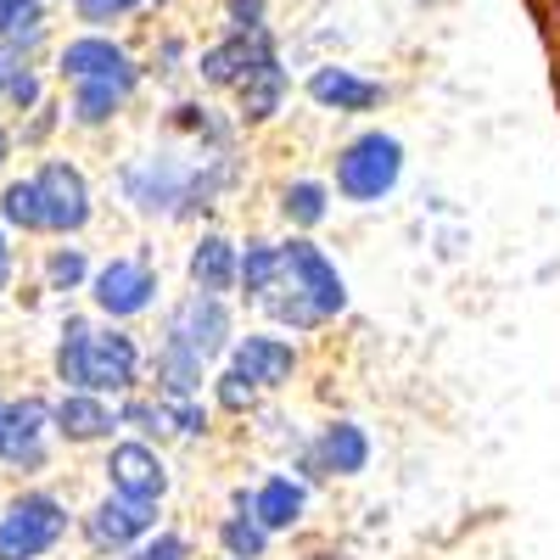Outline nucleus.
I'll use <instances>...</instances> for the list:
<instances>
[{
    "mask_svg": "<svg viewBox=\"0 0 560 560\" xmlns=\"http://www.w3.org/2000/svg\"><path fill=\"white\" fill-rule=\"evenodd\" d=\"M107 191L147 230H202L247 191V147L197 152L158 135L152 147H135L107 168Z\"/></svg>",
    "mask_w": 560,
    "mask_h": 560,
    "instance_id": "1",
    "label": "nucleus"
},
{
    "mask_svg": "<svg viewBox=\"0 0 560 560\" xmlns=\"http://www.w3.org/2000/svg\"><path fill=\"white\" fill-rule=\"evenodd\" d=\"M353 314V280L319 236H280V287L258 308V325H275L298 342H314Z\"/></svg>",
    "mask_w": 560,
    "mask_h": 560,
    "instance_id": "2",
    "label": "nucleus"
},
{
    "mask_svg": "<svg viewBox=\"0 0 560 560\" xmlns=\"http://www.w3.org/2000/svg\"><path fill=\"white\" fill-rule=\"evenodd\" d=\"M404 174H409V147L404 135L382 129V124H359L353 135H342L331 147V163H325V179L342 208H387L404 191Z\"/></svg>",
    "mask_w": 560,
    "mask_h": 560,
    "instance_id": "3",
    "label": "nucleus"
},
{
    "mask_svg": "<svg viewBox=\"0 0 560 560\" xmlns=\"http://www.w3.org/2000/svg\"><path fill=\"white\" fill-rule=\"evenodd\" d=\"M168 303V275H163V253L152 242H129L118 253H102L96 275H90V292L84 308L107 319V325H135L140 319H158Z\"/></svg>",
    "mask_w": 560,
    "mask_h": 560,
    "instance_id": "4",
    "label": "nucleus"
},
{
    "mask_svg": "<svg viewBox=\"0 0 560 560\" xmlns=\"http://www.w3.org/2000/svg\"><path fill=\"white\" fill-rule=\"evenodd\" d=\"M79 527V504L51 482H23L0 499V560H57Z\"/></svg>",
    "mask_w": 560,
    "mask_h": 560,
    "instance_id": "5",
    "label": "nucleus"
},
{
    "mask_svg": "<svg viewBox=\"0 0 560 560\" xmlns=\"http://www.w3.org/2000/svg\"><path fill=\"white\" fill-rule=\"evenodd\" d=\"M28 179L39 191V236L45 242H90L102 219V191L90 168L68 152H45L28 163Z\"/></svg>",
    "mask_w": 560,
    "mask_h": 560,
    "instance_id": "6",
    "label": "nucleus"
},
{
    "mask_svg": "<svg viewBox=\"0 0 560 560\" xmlns=\"http://www.w3.org/2000/svg\"><path fill=\"white\" fill-rule=\"evenodd\" d=\"M370 465H376V438H370L364 420H353V415H325V420H314V427H308L303 448L287 459V471H298V477L319 493V488H348V482H359Z\"/></svg>",
    "mask_w": 560,
    "mask_h": 560,
    "instance_id": "7",
    "label": "nucleus"
},
{
    "mask_svg": "<svg viewBox=\"0 0 560 560\" xmlns=\"http://www.w3.org/2000/svg\"><path fill=\"white\" fill-rule=\"evenodd\" d=\"M242 337V308L230 303V298H208V292H174L158 314V331L152 342H168V348H185V353H197L202 364H224L230 348H236Z\"/></svg>",
    "mask_w": 560,
    "mask_h": 560,
    "instance_id": "8",
    "label": "nucleus"
},
{
    "mask_svg": "<svg viewBox=\"0 0 560 560\" xmlns=\"http://www.w3.org/2000/svg\"><path fill=\"white\" fill-rule=\"evenodd\" d=\"M168 522L163 504H140V499H118V493H96L79 504V527H73V544L90 555V560H124L135 544H147L158 527Z\"/></svg>",
    "mask_w": 560,
    "mask_h": 560,
    "instance_id": "9",
    "label": "nucleus"
},
{
    "mask_svg": "<svg viewBox=\"0 0 560 560\" xmlns=\"http://www.w3.org/2000/svg\"><path fill=\"white\" fill-rule=\"evenodd\" d=\"M57 432H51V393L45 387H18L12 393V420H7V448H0V471L18 488L45 482L57 465Z\"/></svg>",
    "mask_w": 560,
    "mask_h": 560,
    "instance_id": "10",
    "label": "nucleus"
},
{
    "mask_svg": "<svg viewBox=\"0 0 560 560\" xmlns=\"http://www.w3.org/2000/svg\"><path fill=\"white\" fill-rule=\"evenodd\" d=\"M147 359L152 342L135 331V325H107L96 319L90 331V353H84V393H102V398H129L147 387Z\"/></svg>",
    "mask_w": 560,
    "mask_h": 560,
    "instance_id": "11",
    "label": "nucleus"
},
{
    "mask_svg": "<svg viewBox=\"0 0 560 560\" xmlns=\"http://www.w3.org/2000/svg\"><path fill=\"white\" fill-rule=\"evenodd\" d=\"M303 102L325 118H348V124H364V118H376L387 102H393V84L376 79V73H364L359 62H314L303 73Z\"/></svg>",
    "mask_w": 560,
    "mask_h": 560,
    "instance_id": "12",
    "label": "nucleus"
},
{
    "mask_svg": "<svg viewBox=\"0 0 560 560\" xmlns=\"http://www.w3.org/2000/svg\"><path fill=\"white\" fill-rule=\"evenodd\" d=\"M224 364H236L264 398H287V393L308 376V353H303V342L287 337V331H275V325H258V319L242 325V337H236V348H230Z\"/></svg>",
    "mask_w": 560,
    "mask_h": 560,
    "instance_id": "13",
    "label": "nucleus"
},
{
    "mask_svg": "<svg viewBox=\"0 0 560 560\" xmlns=\"http://www.w3.org/2000/svg\"><path fill=\"white\" fill-rule=\"evenodd\" d=\"M96 471H102V488H107V493H118V499H140V504H163V510H168L174 482H179L168 448L140 443V438H118V443H107L102 459H96Z\"/></svg>",
    "mask_w": 560,
    "mask_h": 560,
    "instance_id": "14",
    "label": "nucleus"
},
{
    "mask_svg": "<svg viewBox=\"0 0 560 560\" xmlns=\"http://www.w3.org/2000/svg\"><path fill=\"white\" fill-rule=\"evenodd\" d=\"M269 57H280V34L275 28H264V34H213L197 51V62H191V79L202 84V96L230 102L247 84V73L264 68Z\"/></svg>",
    "mask_w": 560,
    "mask_h": 560,
    "instance_id": "15",
    "label": "nucleus"
},
{
    "mask_svg": "<svg viewBox=\"0 0 560 560\" xmlns=\"http://www.w3.org/2000/svg\"><path fill=\"white\" fill-rule=\"evenodd\" d=\"M140 90H147V62L129 68V73H113V79L68 84V90H62L68 129H79V135H107V129H118L124 113L140 102Z\"/></svg>",
    "mask_w": 560,
    "mask_h": 560,
    "instance_id": "16",
    "label": "nucleus"
},
{
    "mask_svg": "<svg viewBox=\"0 0 560 560\" xmlns=\"http://www.w3.org/2000/svg\"><path fill=\"white\" fill-rule=\"evenodd\" d=\"M163 140H179L197 152H242V124L224 102L197 90V96H174L163 107Z\"/></svg>",
    "mask_w": 560,
    "mask_h": 560,
    "instance_id": "17",
    "label": "nucleus"
},
{
    "mask_svg": "<svg viewBox=\"0 0 560 560\" xmlns=\"http://www.w3.org/2000/svg\"><path fill=\"white\" fill-rule=\"evenodd\" d=\"M51 432L68 454H102L118 443V404L102 393H51Z\"/></svg>",
    "mask_w": 560,
    "mask_h": 560,
    "instance_id": "18",
    "label": "nucleus"
},
{
    "mask_svg": "<svg viewBox=\"0 0 560 560\" xmlns=\"http://www.w3.org/2000/svg\"><path fill=\"white\" fill-rule=\"evenodd\" d=\"M140 68V57L129 51L124 34H90V28H73L68 39L51 45V79L68 90V84H84V79H113V73H129Z\"/></svg>",
    "mask_w": 560,
    "mask_h": 560,
    "instance_id": "19",
    "label": "nucleus"
},
{
    "mask_svg": "<svg viewBox=\"0 0 560 560\" xmlns=\"http://www.w3.org/2000/svg\"><path fill=\"white\" fill-rule=\"evenodd\" d=\"M236 264H242V236H236V230L202 224V230H191V242H185L179 275H185V287H191V292L236 303Z\"/></svg>",
    "mask_w": 560,
    "mask_h": 560,
    "instance_id": "20",
    "label": "nucleus"
},
{
    "mask_svg": "<svg viewBox=\"0 0 560 560\" xmlns=\"http://www.w3.org/2000/svg\"><path fill=\"white\" fill-rule=\"evenodd\" d=\"M253 516L269 527V538H303L308 516H314V488L287 471V465H269L264 477H253Z\"/></svg>",
    "mask_w": 560,
    "mask_h": 560,
    "instance_id": "21",
    "label": "nucleus"
},
{
    "mask_svg": "<svg viewBox=\"0 0 560 560\" xmlns=\"http://www.w3.org/2000/svg\"><path fill=\"white\" fill-rule=\"evenodd\" d=\"M269 213L280 224V236H319L337 213V191L325 174H287L269 191Z\"/></svg>",
    "mask_w": 560,
    "mask_h": 560,
    "instance_id": "22",
    "label": "nucleus"
},
{
    "mask_svg": "<svg viewBox=\"0 0 560 560\" xmlns=\"http://www.w3.org/2000/svg\"><path fill=\"white\" fill-rule=\"evenodd\" d=\"M287 102H292V68H287V57H269L264 68L247 73V84L236 96H230V113H236L242 135H258V129L287 118Z\"/></svg>",
    "mask_w": 560,
    "mask_h": 560,
    "instance_id": "23",
    "label": "nucleus"
},
{
    "mask_svg": "<svg viewBox=\"0 0 560 560\" xmlns=\"http://www.w3.org/2000/svg\"><path fill=\"white\" fill-rule=\"evenodd\" d=\"M96 264H102V253L90 242H51V247H39V258H34V280H39V292L51 303H73V298L90 292Z\"/></svg>",
    "mask_w": 560,
    "mask_h": 560,
    "instance_id": "24",
    "label": "nucleus"
},
{
    "mask_svg": "<svg viewBox=\"0 0 560 560\" xmlns=\"http://www.w3.org/2000/svg\"><path fill=\"white\" fill-rule=\"evenodd\" d=\"M280 287V236L275 230H242V264H236V308L258 314Z\"/></svg>",
    "mask_w": 560,
    "mask_h": 560,
    "instance_id": "25",
    "label": "nucleus"
},
{
    "mask_svg": "<svg viewBox=\"0 0 560 560\" xmlns=\"http://www.w3.org/2000/svg\"><path fill=\"white\" fill-rule=\"evenodd\" d=\"M90 331H96V314H90V308H62V314H57L51 353H45V370H51V387H57V393H84Z\"/></svg>",
    "mask_w": 560,
    "mask_h": 560,
    "instance_id": "26",
    "label": "nucleus"
},
{
    "mask_svg": "<svg viewBox=\"0 0 560 560\" xmlns=\"http://www.w3.org/2000/svg\"><path fill=\"white\" fill-rule=\"evenodd\" d=\"M51 0H0V51L18 62H39L51 51Z\"/></svg>",
    "mask_w": 560,
    "mask_h": 560,
    "instance_id": "27",
    "label": "nucleus"
},
{
    "mask_svg": "<svg viewBox=\"0 0 560 560\" xmlns=\"http://www.w3.org/2000/svg\"><path fill=\"white\" fill-rule=\"evenodd\" d=\"M208 382H213V364H202L197 353L185 348H168V342H152V359H147V393L158 398H208Z\"/></svg>",
    "mask_w": 560,
    "mask_h": 560,
    "instance_id": "28",
    "label": "nucleus"
},
{
    "mask_svg": "<svg viewBox=\"0 0 560 560\" xmlns=\"http://www.w3.org/2000/svg\"><path fill=\"white\" fill-rule=\"evenodd\" d=\"M51 68H45V62H7V79H0V118H7V124H23L28 113H39L45 102H57L51 96Z\"/></svg>",
    "mask_w": 560,
    "mask_h": 560,
    "instance_id": "29",
    "label": "nucleus"
},
{
    "mask_svg": "<svg viewBox=\"0 0 560 560\" xmlns=\"http://www.w3.org/2000/svg\"><path fill=\"white\" fill-rule=\"evenodd\" d=\"M208 538H213V555L224 560H275V538L258 516H242V510H219L208 522Z\"/></svg>",
    "mask_w": 560,
    "mask_h": 560,
    "instance_id": "30",
    "label": "nucleus"
},
{
    "mask_svg": "<svg viewBox=\"0 0 560 560\" xmlns=\"http://www.w3.org/2000/svg\"><path fill=\"white\" fill-rule=\"evenodd\" d=\"M118 432L124 438H140V443H158V448H174V427H168V404L158 393H129L118 398Z\"/></svg>",
    "mask_w": 560,
    "mask_h": 560,
    "instance_id": "31",
    "label": "nucleus"
},
{
    "mask_svg": "<svg viewBox=\"0 0 560 560\" xmlns=\"http://www.w3.org/2000/svg\"><path fill=\"white\" fill-rule=\"evenodd\" d=\"M208 404H213V415H219V420H242V427H247V420H253L269 398L242 376L236 364H219V370H213V382H208Z\"/></svg>",
    "mask_w": 560,
    "mask_h": 560,
    "instance_id": "32",
    "label": "nucleus"
},
{
    "mask_svg": "<svg viewBox=\"0 0 560 560\" xmlns=\"http://www.w3.org/2000/svg\"><path fill=\"white\" fill-rule=\"evenodd\" d=\"M0 224H7L18 242H45L39 236V191H34L28 168L0 179Z\"/></svg>",
    "mask_w": 560,
    "mask_h": 560,
    "instance_id": "33",
    "label": "nucleus"
},
{
    "mask_svg": "<svg viewBox=\"0 0 560 560\" xmlns=\"http://www.w3.org/2000/svg\"><path fill=\"white\" fill-rule=\"evenodd\" d=\"M168 427H174V448H208L219 438V415H213L208 398H174L168 404Z\"/></svg>",
    "mask_w": 560,
    "mask_h": 560,
    "instance_id": "34",
    "label": "nucleus"
},
{
    "mask_svg": "<svg viewBox=\"0 0 560 560\" xmlns=\"http://www.w3.org/2000/svg\"><path fill=\"white\" fill-rule=\"evenodd\" d=\"M68 12L90 34H118L135 18H147V0H68Z\"/></svg>",
    "mask_w": 560,
    "mask_h": 560,
    "instance_id": "35",
    "label": "nucleus"
},
{
    "mask_svg": "<svg viewBox=\"0 0 560 560\" xmlns=\"http://www.w3.org/2000/svg\"><path fill=\"white\" fill-rule=\"evenodd\" d=\"M247 427H253V438H258V443H269V448L280 454V465H287V459L303 448V438H308V427H298V420H292L287 409H280L275 398H269V404L247 420Z\"/></svg>",
    "mask_w": 560,
    "mask_h": 560,
    "instance_id": "36",
    "label": "nucleus"
},
{
    "mask_svg": "<svg viewBox=\"0 0 560 560\" xmlns=\"http://www.w3.org/2000/svg\"><path fill=\"white\" fill-rule=\"evenodd\" d=\"M62 129H68L62 102H45L39 113H28L23 124H12V135H18V152H34V158L57 152V135H62Z\"/></svg>",
    "mask_w": 560,
    "mask_h": 560,
    "instance_id": "37",
    "label": "nucleus"
},
{
    "mask_svg": "<svg viewBox=\"0 0 560 560\" xmlns=\"http://www.w3.org/2000/svg\"><path fill=\"white\" fill-rule=\"evenodd\" d=\"M140 62H147V84H152V79H158V84H174L179 73H191L197 51H191V39H185V34H163Z\"/></svg>",
    "mask_w": 560,
    "mask_h": 560,
    "instance_id": "38",
    "label": "nucleus"
},
{
    "mask_svg": "<svg viewBox=\"0 0 560 560\" xmlns=\"http://www.w3.org/2000/svg\"><path fill=\"white\" fill-rule=\"evenodd\" d=\"M124 560H202V555H197V538H191V533L174 527V522H163L147 544H135Z\"/></svg>",
    "mask_w": 560,
    "mask_h": 560,
    "instance_id": "39",
    "label": "nucleus"
},
{
    "mask_svg": "<svg viewBox=\"0 0 560 560\" xmlns=\"http://www.w3.org/2000/svg\"><path fill=\"white\" fill-rule=\"evenodd\" d=\"M269 23V0H219V34H264Z\"/></svg>",
    "mask_w": 560,
    "mask_h": 560,
    "instance_id": "40",
    "label": "nucleus"
},
{
    "mask_svg": "<svg viewBox=\"0 0 560 560\" xmlns=\"http://www.w3.org/2000/svg\"><path fill=\"white\" fill-rule=\"evenodd\" d=\"M18 275H23V253H18V236L0 224V303H12L18 292Z\"/></svg>",
    "mask_w": 560,
    "mask_h": 560,
    "instance_id": "41",
    "label": "nucleus"
},
{
    "mask_svg": "<svg viewBox=\"0 0 560 560\" xmlns=\"http://www.w3.org/2000/svg\"><path fill=\"white\" fill-rule=\"evenodd\" d=\"M287 560H359V549L337 544V538H303Z\"/></svg>",
    "mask_w": 560,
    "mask_h": 560,
    "instance_id": "42",
    "label": "nucleus"
},
{
    "mask_svg": "<svg viewBox=\"0 0 560 560\" xmlns=\"http://www.w3.org/2000/svg\"><path fill=\"white\" fill-rule=\"evenodd\" d=\"M45 303H51V298L39 292V280H18V292H12V308H23V314H39Z\"/></svg>",
    "mask_w": 560,
    "mask_h": 560,
    "instance_id": "43",
    "label": "nucleus"
},
{
    "mask_svg": "<svg viewBox=\"0 0 560 560\" xmlns=\"http://www.w3.org/2000/svg\"><path fill=\"white\" fill-rule=\"evenodd\" d=\"M12 158H18V135H12V124L0 118V179L12 174Z\"/></svg>",
    "mask_w": 560,
    "mask_h": 560,
    "instance_id": "44",
    "label": "nucleus"
},
{
    "mask_svg": "<svg viewBox=\"0 0 560 560\" xmlns=\"http://www.w3.org/2000/svg\"><path fill=\"white\" fill-rule=\"evenodd\" d=\"M7 420H12V393H0V448H7Z\"/></svg>",
    "mask_w": 560,
    "mask_h": 560,
    "instance_id": "45",
    "label": "nucleus"
},
{
    "mask_svg": "<svg viewBox=\"0 0 560 560\" xmlns=\"http://www.w3.org/2000/svg\"><path fill=\"white\" fill-rule=\"evenodd\" d=\"M7 62H12V57H7V51H0V79H7Z\"/></svg>",
    "mask_w": 560,
    "mask_h": 560,
    "instance_id": "46",
    "label": "nucleus"
},
{
    "mask_svg": "<svg viewBox=\"0 0 560 560\" xmlns=\"http://www.w3.org/2000/svg\"><path fill=\"white\" fill-rule=\"evenodd\" d=\"M51 7H68V0H51Z\"/></svg>",
    "mask_w": 560,
    "mask_h": 560,
    "instance_id": "47",
    "label": "nucleus"
},
{
    "mask_svg": "<svg viewBox=\"0 0 560 560\" xmlns=\"http://www.w3.org/2000/svg\"><path fill=\"white\" fill-rule=\"evenodd\" d=\"M208 560H224V555H208Z\"/></svg>",
    "mask_w": 560,
    "mask_h": 560,
    "instance_id": "48",
    "label": "nucleus"
}]
</instances>
